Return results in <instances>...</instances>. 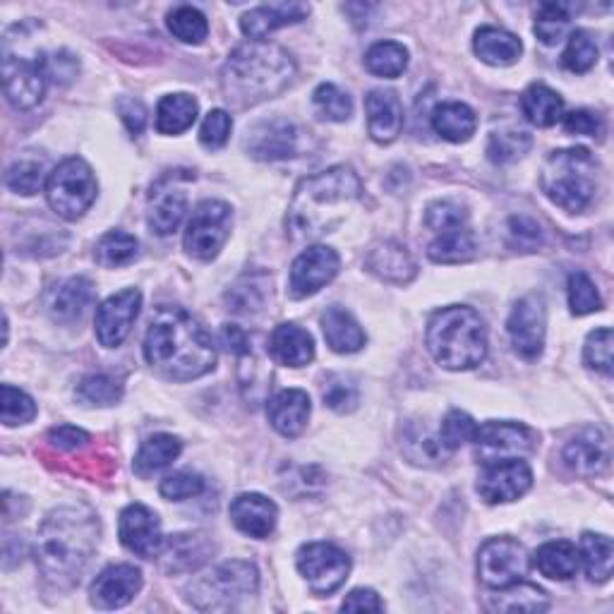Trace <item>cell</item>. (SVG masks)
I'll return each mask as SVG.
<instances>
[{
    "label": "cell",
    "mask_w": 614,
    "mask_h": 614,
    "mask_svg": "<svg viewBox=\"0 0 614 614\" xmlns=\"http://www.w3.org/2000/svg\"><path fill=\"white\" fill-rule=\"evenodd\" d=\"M101 536L99 518L89 507L53 509L36 536V567L51 589L67 591L85 574Z\"/></svg>",
    "instance_id": "cell-1"
},
{
    "label": "cell",
    "mask_w": 614,
    "mask_h": 614,
    "mask_svg": "<svg viewBox=\"0 0 614 614\" xmlns=\"http://www.w3.org/2000/svg\"><path fill=\"white\" fill-rule=\"evenodd\" d=\"M144 358L173 381H190L214 370L216 348L209 332L183 308L161 305L144 336Z\"/></svg>",
    "instance_id": "cell-2"
},
{
    "label": "cell",
    "mask_w": 614,
    "mask_h": 614,
    "mask_svg": "<svg viewBox=\"0 0 614 614\" xmlns=\"http://www.w3.org/2000/svg\"><path fill=\"white\" fill-rule=\"evenodd\" d=\"M360 195L363 183L348 166H334L300 181L286 216L289 236L293 240H315L332 234Z\"/></svg>",
    "instance_id": "cell-3"
},
{
    "label": "cell",
    "mask_w": 614,
    "mask_h": 614,
    "mask_svg": "<svg viewBox=\"0 0 614 614\" xmlns=\"http://www.w3.org/2000/svg\"><path fill=\"white\" fill-rule=\"evenodd\" d=\"M295 77V63L289 51L267 41H250L230 53L222 87L230 106L248 108L279 97Z\"/></svg>",
    "instance_id": "cell-4"
},
{
    "label": "cell",
    "mask_w": 614,
    "mask_h": 614,
    "mask_svg": "<svg viewBox=\"0 0 614 614\" xmlns=\"http://www.w3.org/2000/svg\"><path fill=\"white\" fill-rule=\"evenodd\" d=\"M428 351L446 370H473L487 358V330L475 310L449 305L437 310L428 322Z\"/></svg>",
    "instance_id": "cell-5"
},
{
    "label": "cell",
    "mask_w": 614,
    "mask_h": 614,
    "mask_svg": "<svg viewBox=\"0 0 614 614\" xmlns=\"http://www.w3.org/2000/svg\"><path fill=\"white\" fill-rule=\"evenodd\" d=\"M542 193L569 214L591 207L597 193V161L589 149H559L545 161L540 173Z\"/></svg>",
    "instance_id": "cell-6"
},
{
    "label": "cell",
    "mask_w": 614,
    "mask_h": 614,
    "mask_svg": "<svg viewBox=\"0 0 614 614\" xmlns=\"http://www.w3.org/2000/svg\"><path fill=\"white\" fill-rule=\"evenodd\" d=\"M259 589V574L255 564L234 559L214 567L190 583L187 600L202 612H228L238 610L245 600H250Z\"/></svg>",
    "instance_id": "cell-7"
},
{
    "label": "cell",
    "mask_w": 614,
    "mask_h": 614,
    "mask_svg": "<svg viewBox=\"0 0 614 614\" xmlns=\"http://www.w3.org/2000/svg\"><path fill=\"white\" fill-rule=\"evenodd\" d=\"M97 179L89 163L79 157L65 159L46 179L49 207L65 222H77L97 200Z\"/></svg>",
    "instance_id": "cell-8"
},
{
    "label": "cell",
    "mask_w": 614,
    "mask_h": 614,
    "mask_svg": "<svg viewBox=\"0 0 614 614\" xmlns=\"http://www.w3.org/2000/svg\"><path fill=\"white\" fill-rule=\"evenodd\" d=\"M230 226H234V214L226 202L207 200L197 204L185 228L183 245L190 257L209 262L218 252L224 250V245L230 236Z\"/></svg>",
    "instance_id": "cell-9"
},
{
    "label": "cell",
    "mask_w": 614,
    "mask_h": 614,
    "mask_svg": "<svg viewBox=\"0 0 614 614\" xmlns=\"http://www.w3.org/2000/svg\"><path fill=\"white\" fill-rule=\"evenodd\" d=\"M300 577L315 595H332L351 574V557L332 542H308L295 554Z\"/></svg>",
    "instance_id": "cell-10"
},
{
    "label": "cell",
    "mask_w": 614,
    "mask_h": 614,
    "mask_svg": "<svg viewBox=\"0 0 614 614\" xmlns=\"http://www.w3.org/2000/svg\"><path fill=\"white\" fill-rule=\"evenodd\" d=\"M473 444L475 459L481 461L483 466H493V463L528 456L536 449V434L530 428L521 426V422L493 420L475 430Z\"/></svg>",
    "instance_id": "cell-11"
},
{
    "label": "cell",
    "mask_w": 614,
    "mask_h": 614,
    "mask_svg": "<svg viewBox=\"0 0 614 614\" xmlns=\"http://www.w3.org/2000/svg\"><path fill=\"white\" fill-rule=\"evenodd\" d=\"M46 56L24 58L10 46H3V85L8 101L18 111H30L46 94Z\"/></svg>",
    "instance_id": "cell-12"
},
{
    "label": "cell",
    "mask_w": 614,
    "mask_h": 614,
    "mask_svg": "<svg viewBox=\"0 0 614 614\" xmlns=\"http://www.w3.org/2000/svg\"><path fill=\"white\" fill-rule=\"evenodd\" d=\"M528 571V552L514 538H489L477 552V577L487 589H509L524 581Z\"/></svg>",
    "instance_id": "cell-13"
},
{
    "label": "cell",
    "mask_w": 614,
    "mask_h": 614,
    "mask_svg": "<svg viewBox=\"0 0 614 614\" xmlns=\"http://www.w3.org/2000/svg\"><path fill=\"white\" fill-rule=\"evenodd\" d=\"M545 330H548V310L540 295H526L514 305L507 332L511 336V346L518 356L534 360L542 353Z\"/></svg>",
    "instance_id": "cell-14"
},
{
    "label": "cell",
    "mask_w": 614,
    "mask_h": 614,
    "mask_svg": "<svg viewBox=\"0 0 614 614\" xmlns=\"http://www.w3.org/2000/svg\"><path fill=\"white\" fill-rule=\"evenodd\" d=\"M341 259L336 250L326 248V245H312L305 252L295 257L291 267L289 291L295 300H303L320 293L326 283H332L338 274Z\"/></svg>",
    "instance_id": "cell-15"
},
{
    "label": "cell",
    "mask_w": 614,
    "mask_h": 614,
    "mask_svg": "<svg viewBox=\"0 0 614 614\" xmlns=\"http://www.w3.org/2000/svg\"><path fill=\"white\" fill-rule=\"evenodd\" d=\"M142 293L138 289H126L106 298L97 310V338L106 348H118L128 338L134 320L140 315Z\"/></svg>",
    "instance_id": "cell-16"
},
{
    "label": "cell",
    "mask_w": 614,
    "mask_h": 614,
    "mask_svg": "<svg viewBox=\"0 0 614 614\" xmlns=\"http://www.w3.org/2000/svg\"><path fill=\"white\" fill-rule=\"evenodd\" d=\"M530 485H534V473L524 459L502 461L485 466V473L477 481V495L487 504H507L521 499Z\"/></svg>",
    "instance_id": "cell-17"
},
{
    "label": "cell",
    "mask_w": 614,
    "mask_h": 614,
    "mask_svg": "<svg viewBox=\"0 0 614 614\" xmlns=\"http://www.w3.org/2000/svg\"><path fill=\"white\" fill-rule=\"evenodd\" d=\"M190 175H166L149 195V228L157 236H171L179 230L187 212V193L183 183Z\"/></svg>",
    "instance_id": "cell-18"
},
{
    "label": "cell",
    "mask_w": 614,
    "mask_h": 614,
    "mask_svg": "<svg viewBox=\"0 0 614 614\" xmlns=\"http://www.w3.org/2000/svg\"><path fill=\"white\" fill-rule=\"evenodd\" d=\"M118 534L120 542L126 545L132 554L142 559L159 557V552L163 550V542H166V538L161 534L159 516L149 507H144V504H130V507L122 509Z\"/></svg>",
    "instance_id": "cell-19"
},
{
    "label": "cell",
    "mask_w": 614,
    "mask_h": 614,
    "mask_svg": "<svg viewBox=\"0 0 614 614\" xmlns=\"http://www.w3.org/2000/svg\"><path fill=\"white\" fill-rule=\"evenodd\" d=\"M142 589V571L132 564H111L91 583V605L99 610H118L132 603Z\"/></svg>",
    "instance_id": "cell-20"
},
{
    "label": "cell",
    "mask_w": 614,
    "mask_h": 614,
    "mask_svg": "<svg viewBox=\"0 0 614 614\" xmlns=\"http://www.w3.org/2000/svg\"><path fill=\"white\" fill-rule=\"evenodd\" d=\"M612 446L607 434L600 428H583L574 440L564 446V463L583 477L603 475L610 468Z\"/></svg>",
    "instance_id": "cell-21"
},
{
    "label": "cell",
    "mask_w": 614,
    "mask_h": 614,
    "mask_svg": "<svg viewBox=\"0 0 614 614\" xmlns=\"http://www.w3.org/2000/svg\"><path fill=\"white\" fill-rule=\"evenodd\" d=\"M245 149H248L250 157L259 161L289 159L298 149V130L293 122L283 118L262 120L248 130Z\"/></svg>",
    "instance_id": "cell-22"
},
{
    "label": "cell",
    "mask_w": 614,
    "mask_h": 614,
    "mask_svg": "<svg viewBox=\"0 0 614 614\" xmlns=\"http://www.w3.org/2000/svg\"><path fill=\"white\" fill-rule=\"evenodd\" d=\"M230 521L240 530V534L265 540L274 534L279 521L277 504L265 495L245 493L230 502Z\"/></svg>",
    "instance_id": "cell-23"
},
{
    "label": "cell",
    "mask_w": 614,
    "mask_h": 614,
    "mask_svg": "<svg viewBox=\"0 0 614 614\" xmlns=\"http://www.w3.org/2000/svg\"><path fill=\"white\" fill-rule=\"evenodd\" d=\"M367 130L377 144H391L403 130V106L391 89H373L365 99Z\"/></svg>",
    "instance_id": "cell-24"
},
{
    "label": "cell",
    "mask_w": 614,
    "mask_h": 614,
    "mask_svg": "<svg viewBox=\"0 0 614 614\" xmlns=\"http://www.w3.org/2000/svg\"><path fill=\"white\" fill-rule=\"evenodd\" d=\"M214 554V542L204 534H181L171 536L163 542V550L159 552L161 567L169 574H187L202 564H207V559Z\"/></svg>",
    "instance_id": "cell-25"
},
{
    "label": "cell",
    "mask_w": 614,
    "mask_h": 614,
    "mask_svg": "<svg viewBox=\"0 0 614 614\" xmlns=\"http://www.w3.org/2000/svg\"><path fill=\"white\" fill-rule=\"evenodd\" d=\"M308 15H310V6H305V3L262 6V8L245 12V15L240 18V30L252 41H265L271 32L281 30V26H286V24L303 22Z\"/></svg>",
    "instance_id": "cell-26"
},
{
    "label": "cell",
    "mask_w": 614,
    "mask_h": 614,
    "mask_svg": "<svg viewBox=\"0 0 614 614\" xmlns=\"http://www.w3.org/2000/svg\"><path fill=\"white\" fill-rule=\"evenodd\" d=\"M312 403L303 389H283L267 403V418L279 434L298 437L308 428Z\"/></svg>",
    "instance_id": "cell-27"
},
{
    "label": "cell",
    "mask_w": 614,
    "mask_h": 614,
    "mask_svg": "<svg viewBox=\"0 0 614 614\" xmlns=\"http://www.w3.org/2000/svg\"><path fill=\"white\" fill-rule=\"evenodd\" d=\"M365 267L387 283H411L416 277V262L401 243L385 240L373 245L367 252Z\"/></svg>",
    "instance_id": "cell-28"
},
{
    "label": "cell",
    "mask_w": 614,
    "mask_h": 614,
    "mask_svg": "<svg viewBox=\"0 0 614 614\" xmlns=\"http://www.w3.org/2000/svg\"><path fill=\"white\" fill-rule=\"evenodd\" d=\"M269 351L286 367H305L315 358V341L298 324H279L269 338Z\"/></svg>",
    "instance_id": "cell-29"
},
{
    "label": "cell",
    "mask_w": 614,
    "mask_h": 614,
    "mask_svg": "<svg viewBox=\"0 0 614 614\" xmlns=\"http://www.w3.org/2000/svg\"><path fill=\"white\" fill-rule=\"evenodd\" d=\"M473 49L477 58L495 67L514 65L524 53L521 39L507 30H499V26H481V30L475 32Z\"/></svg>",
    "instance_id": "cell-30"
},
{
    "label": "cell",
    "mask_w": 614,
    "mask_h": 614,
    "mask_svg": "<svg viewBox=\"0 0 614 614\" xmlns=\"http://www.w3.org/2000/svg\"><path fill=\"white\" fill-rule=\"evenodd\" d=\"M322 332L326 346L336 353H358L365 346V332L348 310L332 305L322 315Z\"/></svg>",
    "instance_id": "cell-31"
},
{
    "label": "cell",
    "mask_w": 614,
    "mask_h": 614,
    "mask_svg": "<svg viewBox=\"0 0 614 614\" xmlns=\"http://www.w3.org/2000/svg\"><path fill=\"white\" fill-rule=\"evenodd\" d=\"M94 286L85 277H73L63 281L56 291L51 293L46 310L53 320L58 322H73L77 320L85 308L91 303Z\"/></svg>",
    "instance_id": "cell-32"
},
{
    "label": "cell",
    "mask_w": 614,
    "mask_h": 614,
    "mask_svg": "<svg viewBox=\"0 0 614 614\" xmlns=\"http://www.w3.org/2000/svg\"><path fill=\"white\" fill-rule=\"evenodd\" d=\"M534 567L542 577L552 581H569L577 577L581 557L577 545H571L569 540H552L538 548V552L534 554Z\"/></svg>",
    "instance_id": "cell-33"
},
{
    "label": "cell",
    "mask_w": 614,
    "mask_h": 614,
    "mask_svg": "<svg viewBox=\"0 0 614 614\" xmlns=\"http://www.w3.org/2000/svg\"><path fill=\"white\" fill-rule=\"evenodd\" d=\"M432 128L446 142L461 144L468 142L475 134L477 118L471 106L461 101H444L432 111Z\"/></svg>",
    "instance_id": "cell-34"
},
{
    "label": "cell",
    "mask_w": 614,
    "mask_h": 614,
    "mask_svg": "<svg viewBox=\"0 0 614 614\" xmlns=\"http://www.w3.org/2000/svg\"><path fill=\"white\" fill-rule=\"evenodd\" d=\"M477 250V240L468 226L449 228L437 234V238L430 243L428 257L437 265H461L471 262Z\"/></svg>",
    "instance_id": "cell-35"
},
{
    "label": "cell",
    "mask_w": 614,
    "mask_h": 614,
    "mask_svg": "<svg viewBox=\"0 0 614 614\" xmlns=\"http://www.w3.org/2000/svg\"><path fill=\"white\" fill-rule=\"evenodd\" d=\"M485 607L489 612H545L550 607V600L542 589L534 583L518 581L509 589H502L497 595H489L485 600Z\"/></svg>",
    "instance_id": "cell-36"
},
{
    "label": "cell",
    "mask_w": 614,
    "mask_h": 614,
    "mask_svg": "<svg viewBox=\"0 0 614 614\" xmlns=\"http://www.w3.org/2000/svg\"><path fill=\"white\" fill-rule=\"evenodd\" d=\"M183 452V442L179 437L173 434H154L140 446L138 456H134L132 468L140 477L154 475L159 471H163L166 466L181 456Z\"/></svg>",
    "instance_id": "cell-37"
},
{
    "label": "cell",
    "mask_w": 614,
    "mask_h": 614,
    "mask_svg": "<svg viewBox=\"0 0 614 614\" xmlns=\"http://www.w3.org/2000/svg\"><path fill=\"white\" fill-rule=\"evenodd\" d=\"M521 114L538 128H552L557 120H562L564 101L548 85H530L521 97Z\"/></svg>",
    "instance_id": "cell-38"
},
{
    "label": "cell",
    "mask_w": 614,
    "mask_h": 614,
    "mask_svg": "<svg viewBox=\"0 0 614 614\" xmlns=\"http://www.w3.org/2000/svg\"><path fill=\"white\" fill-rule=\"evenodd\" d=\"M197 101L190 94H169L157 106V130L161 134H181L197 120Z\"/></svg>",
    "instance_id": "cell-39"
},
{
    "label": "cell",
    "mask_w": 614,
    "mask_h": 614,
    "mask_svg": "<svg viewBox=\"0 0 614 614\" xmlns=\"http://www.w3.org/2000/svg\"><path fill=\"white\" fill-rule=\"evenodd\" d=\"M579 557L585 567V574H589V579L593 583L610 581L612 569H614V545L607 536L583 534Z\"/></svg>",
    "instance_id": "cell-40"
},
{
    "label": "cell",
    "mask_w": 614,
    "mask_h": 614,
    "mask_svg": "<svg viewBox=\"0 0 614 614\" xmlns=\"http://www.w3.org/2000/svg\"><path fill=\"white\" fill-rule=\"evenodd\" d=\"M403 454L408 456V461L416 463V466H440L444 463V456L449 454L446 449L440 442V434H430L426 426H418L413 422L411 428L406 430L403 434Z\"/></svg>",
    "instance_id": "cell-41"
},
{
    "label": "cell",
    "mask_w": 614,
    "mask_h": 614,
    "mask_svg": "<svg viewBox=\"0 0 614 614\" xmlns=\"http://www.w3.org/2000/svg\"><path fill=\"white\" fill-rule=\"evenodd\" d=\"M365 67L377 77H399L408 67V49L399 41H377L365 53Z\"/></svg>",
    "instance_id": "cell-42"
},
{
    "label": "cell",
    "mask_w": 614,
    "mask_h": 614,
    "mask_svg": "<svg viewBox=\"0 0 614 614\" xmlns=\"http://www.w3.org/2000/svg\"><path fill=\"white\" fill-rule=\"evenodd\" d=\"M530 147H534V138H530V132L526 130H497L489 134L487 140V157L493 163H514L521 157H526L530 152Z\"/></svg>",
    "instance_id": "cell-43"
},
{
    "label": "cell",
    "mask_w": 614,
    "mask_h": 614,
    "mask_svg": "<svg viewBox=\"0 0 614 614\" xmlns=\"http://www.w3.org/2000/svg\"><path fill=\"white\" fill-rule=\"evenodd\" d=\"M140 252V243L130 234H122V230H111L97 243V262L106 269H118L130 265L134 257Z\"/></svg>",
    "instance_id": "cell-44"
},
{
    "label": "cell",
    "mask_w": 614,
    "mask_h": 614,
    "mask_svg": "<svg viewBox=\"0 0 614 614\" xmlns=\"http://www.w3.org/2000/svg\"><path fill=\"white\" fill-rule=\"evenodd\" d=\"M166 24H169V32L175 39L190 46L202 44V41L209 34L207 18H204L202 12L193 6H179L175 10H171Z\"/></svg>",
    "instance_id": "cell-45"
},
{
    "label": "cell",
    "mask_w": 614,
    "mask_h": 614,
    "mask_svg": "<svg viewBox=\"0 0 614 614\" xmlns=\"http://www.w3.org/2000/svg\"><path fill=\"white\" fill-rule=\"evenodd\" d=\"M571 10L564 3H542L536 15L534 32L545 46H557L569 32Z\"/></svg>",
    "instance_id": "cell-46"
},
{
    "label": "cell",
    "mask_w": 614,
    "mask_h": 614,
    "mask_svg": "<svg viewBox=\"0 0 614 614\" xmlns=\"http://www.w3.org/2000/svg\"><path fill=\"white\" fill-rule=\"evenodd\" d=\"M312 104L320 118L332 120V122H346L353 114V101L346 91H341L336 85H320L312 94Z\"/></svg>",
    "instance_id": "cell-47"
},
{
    "label": "cell",
    "mask_w": 614,
    "mask_h": 614,
    "mask_svg": "<svg viewBox=\"0 0 614 614\" xmlns=\"http://www.w3.org/2000/svg\"><path fill=\"white\" fill-rule=\"evenodd\" d=\"M597 63V44L589 32H574L569 36V44L562 53V65L569 73L583 75Z\"/></svg>",
    "instance_id": "cell-48"
},
{
    "label": "cell",
    "mask_w": 614,
    "mask_h": 614,
    "mask_svg": "<svg viewBox=\"0 0 614 614\" xmlns=\"http://www.w3.org/2000/svg\"><path fill=\"white\" fill-rule=\"evenodd\" d=\"M0 418H3L8 428L26 426V422H32L36 418V403H34L30 394H24L22 389L12 387V385H3V399H0Z\"/></svg>",
    "instance_id": "cell-49"
},
{
    "label": "cell",
    "mask_w": 614,
    "mask_h": 614,
    "mask_svg": "<svg viewBox=\"0 0 614 614\" xmlns=\"http://www.w3.org/2000/svg\"><path fill=\"white\" fill-rule=\"evenodd\" d=\"M122 397V387L108 375H89L77 385V399L85 406H114Z\"/></svg>",
    "instance_id": "cell-50"
},
{
    "label": "cell",
    "mask_w": 614,
    "mask_h": 614,
    "mask_svg": "<svg viewBox=\"0 0 614 614\" xmlns=\"http://www.w3.org/2000/svg\"><path fill=\"white\" fill-rule=\"evenodd\" d=\"M44 179H46L44 163L24 159V161L12 163V166L8 169L6 185H8V190H12V193L30 197V195L39 193L41 185H44Z\"/></svg>",
    "instance_id": "cell-51"
},
{
    "label": "cell",
    "mask_w": 614,
    "mask_h": 614,
    "mask_svg": "<svg viewBox=\"0 0 614 614\" xmlns=\"http://www.w3.org/2000/svg\"><path fill=\"white\" fill-rule=\"evenodd\" d=\"M569 308L579 317L591 315V312H597L603 308V300H600L595 283L585 271H574V274L569 277Z\"/></svg>",
    "instance_id": "cell-52"
},
{
    "label": "cell",
    "mask_w": 614,
    "mask_h": 614,
    "mask_svg": "<svg viewBox=\"0 0 614 614\" xmlns=\"http://www.w3.org/2000/svg\"><path fill=\"white\" fill-rule=\"evenodd\" d=\"M612 344L614 336L610 326H603V330H595L593 334H589L583 346V363L591 367V370L600 373V375H612Z\"/></svg>",
    "instance_id": "cell-53"
},
{
    "label": "cell",
    "mask_w": 614,
    "mask_h": 614,
    "mask_svg": "<svg viewBox=\"0 0 614 614\" xmlns=\"http://www.w3.org/2000/svg\"><path fill=\"white\" fill-rule=\"evenodd\" d=\"M475 420L463 411H449L440 426V442L446 452H456L463 444L473 442L475 437Z\"/></svg>",
    "instance_id": "cell-54"
},
{
    "label": "cell",
    "mask_w": 614,
    "mask_h": 614,
    "mask_svg": "<svg viewBox=\"0 0 614 614\" xmlns=\"http://www.w3.org/2000/svg\"><path fill=\"white\" fill-rule=\"evenodd\" d=\"M322 397L334 413H351L358 406V387L344 375H332L326 379Z\"/></svg>",
    "instance_id": "cell-55"
},
{
    "label": "cell",
    "mask_w": 614,
    "mask_h": 614,
    "mask_svg": "<svg viewBox=\"0 0 614 614\" xmlns=\"http://www.w3.org/2000/svg\"><path fill=\"white\" fill-rule=\"evenodd\" d=\"M426 224H428V228L434 230V234H442V230H449V228L466 226L468 212H466V207H461L459 202H452V200L434 202L426 212Z\"/></svg>",
    "instance_id": "cell-56"
},
{
    "label": "cell",
    "mask_w": 614,
    "mask_h": 614,
    "mask_svg": "<svg viewBox=\"0 0 614 614\" xmlns=\"http://www.w3.org/2000/svg\"><path fill=\"white\" fill-rule=\"evenodd\" d=\"M204 489V481L202 475L193 473V471H179V473H171L161 481L159 485V493L161 497H166L171 502H183L190 497H197Z\"/></svg>",
    "instance_id": "cell-57"
},
{
    "label": "cell",
    "mask_w": 614,
    "mask_h": 614,
    "mask_svg": "<svg viewBox=\"0 0 614 614\" xmlns=\"http://www.w3.org/2000/svg\"><path fill=\"white\" fill-rule=\"evenodd\" d=\"M230 130H234V118H230L224 108H214V111H209L202 120L200 142L207 149H222L230 138Z\"/></svg>",
    "instance_id": "cell-58"
},
{
    "label": "cell",
    "mask_w": 614,
    "mask_h": 614,
    "mask_svg": "<svg viewBox=\"0 0 614 614\" xmlns=\"http://www.w3.org/2000/svg\"><path fill=\"white\" fill-rule=\"evenodd\" d=\"M509 243L511 248L521 250V252H536L542 245V228L538 222L528 216H514L509 222Z\"/></svg>",
    "instance_id": "cell-59"
},
{
    "label": "cell",
    "mask_w": 614,
    "mask_h": 614,
    "mask_svg": "<svg viewBox=\"0 0 614 614\" xmlns=\"http://www.w3.org/2000/svg\"><path fill=\"white\" fill-rule=\"evenodd\" d=\"M564 130L569 134H581V138H600L605 130V122L593 111H571L564 116Z\"/></svg>",
    "instance_id": "cell-60"
},
{
    "label": "cell",
    "mask_w": 614,
    "mask_h": 614,
    "mask_svg": "<svg viewBox=\"0 0 614 614\" xmlns=\"http://www.w3.org/2000/svg\"><path fill=\"white\" fill-rule=\"evenodd\" d=\"M46 440L53 449H58V452H77V449H85L91 442V437L79 428L61 426V428H53Z\"/></svg>",
    "instance_id": "cell-61"
},
{
    "label": "cell",
    "mask_w": 614,
    "mask_h": 614,
    "mask_svg": "<svg viewBox=\"0 0 614 614\" xmlns=\"http://www.w3.org/2000/svg\"><path fill=\"white\" fill-rule=\"evenodd\" d=\"M341 610L344 612H381L385 610V603H381L379 595L373 589H356L346 595Z\"/></svg>",
    "instance_id": "cell-62"
},
{
    "label": "cell",
    "mask_w": 614,
    "mask_h": 614,
    "mask_svg": "<svg viewBox=\"0 0 614 614\" xmlns=\"http://www.w3.org/2000/svg\"><path fill=\"white\" fill-rule=\"evenodd\" d=\"M118 114H120V120L126 122L128 132L140 134L144 130V126H147V111H144V106L138 99H120L118 101Z\"/></svg>",
    "instance_id": "cell-63"
},
{
    "label": "cell",
    "mask_w": 614,
    "mask_h": 614,
    "mask_svg": "<svg viewBox=\"0 0 614 614\" xmlns=\"http://www.w3.org/2000/svg\"><path fill=\"white\" fill-rule=\"evenodd\" d=\"M222 344L226 346L228 353H234V356H245V353H250V338L238 324H224Z\"/></svg>",
    "instance_id": "cell-64"
}]
</instances>
